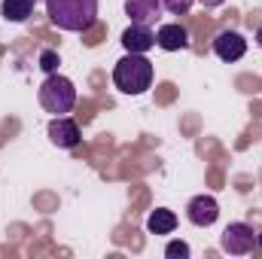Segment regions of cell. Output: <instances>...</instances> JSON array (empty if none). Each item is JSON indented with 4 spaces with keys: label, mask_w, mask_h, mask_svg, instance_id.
<instances>
[{
    "label": "cell",
    "mask_w": 262,
    "mask_h": 259,
    "mask_svg": "<svg viewBox=\"0 0 262 259\" xmlns=\"http://www.w3.org/2000/svg\"><path fill=\"white\" fill-rule=\"evenodd\" d=\"M213 52H216L220 61H238L247 52V40L238 31H220L216 40H213Z\"/></svg>",
    "instance_id": "cell-6"
},
{
    "label": "cell",
    "mask_w": 262,
    "mask_h": 259,
    "mask_svg": "<svg viewBox=\"0 0 262 259\" xmlns=\"http://www.w3.org/2000/svg\"><path fill=\"white\" fill-rule=\"evenodd\" d=\"M46 15L61 31H89L98 18V0H46Z\"/></svg>",
    "instance_id": "cell-1"
},
{
    "label": "cell",
    "mask_w": 262,
    "mask_h": 259,
    "mask_svg": "<svg viewBox=\"0 0 262 259\" xmlns=\"http://www.w3.org/2000/svg\"><path fill=\"white\" fill-rule=\"evenodd\" d=\"M165 256L168 259H186L189 256V244H186V241H171V244L165 247Z\"/></svg>",
    "instance_id": "cell-15"
},
{
    "label": "cell",
    "mask_w": 262,
    "mask_h": 259,
    "mask_svg": "<svg viewBox=\"0 0 262 259\" xmlns=\"http://www.w3.org/2000/svg\"><path fill=\"white\" fill-rule=\"evenodd\" d=\"M256 241H259V238H256V232H253L250 223H229V226L223 229V238H220L223 250L232 253V256H247V253H253Z\"/></svg>",
    "instance_id": "cell-4"
},
{
    "label": "cell",
    "mask_w": 262,
    "mask_h": 259,
    "mask_svg": "<svg viewBox=\"0 0 262 259\" xmlns=\"http://www.w3.org/2000/svg\"><path fill=\"white\" fill-rule=\"evenodd\" d=\"M192 3H195V0H162V6H165L171 15H186V12L192 9Z\"/></svg>",
    "instance_id": "cell-14"
},
{
    "label": "cell",
    "mask_w": 262,
    "mask_h": 259,
    "mask_svg": "<svg viewBox=\"0 0 262 259\" xmlns=\"http://www.w3.org/2000/svg\"><path fill=\"white\" fill-rule=\"evenodd\" d=\"M256 43H259V49H262V28L256 31Z\"/></svg>",
    "instance_id": "cell-17"
},
{
    "label": "cell",
    "mask_w": 262,
    "mask_h": 259,
    "mask_svg": "<svg viewBox=\"0 0 262 259\" xmlns=\"http://www.w3.org/2000/svg\"><path fill=\"white\" fill-rule=\"evenodd\" d=\"M122 46L128 49V52H149L152 46H156V34H152V28L149 25H137V21H131L128 28H125V34H122Z\"/></svg>",
    "instance_id": "cell-9"
},
{
    "label": "cell",
    "mask_w": 262,
    "mask_h": 259,
    "mask_svg": "<svg viewBox=\"0 0 262 259\" xmlns=\"http://www.w3.org/2000/svg\"><path fill=\"white\" fill-rule=\"evenodd\" d=\"M198 3H201V6H207V9H213V6H223L226 0H198Z\"/></svg>",
    "instance_id": "cell-16"
},
{
    "label": "cell",
    "mask_w": 262,
    "mask_h": 259,
    "mask_svg": "<svg viewBox=\"0 0 262 259\" xmlns=\"http://www.w3.org/2000/svg\"><path fill=\"white\" fill-rule=\"evenodd\" d=\"M146 229H149L152 235H171V232L177 229V213H174V210H168V207H159V210H152V213H149Z\"/></svg>",
    "instance_id": "cell-11"
},
{
    "label": "cell",
    "mask_w": 262,
    "mask_h": 259,
    "mask_svg": "<svg viewBox=\"0 0 262 259\" xmlns=\"http://www.w3.org/2000/svg\"><path fill=\"white\" fill-rule=\"evenodd\" d=\"M79 125L70 119V116H55L52 122H49V140L55 143V146H61V149H73L76 143H79Z\"/></svg>",
    "instance_id": "cell-7"
},
{
    "label": "cell",
    "mask_w": 262,
    "mask_h": 259,
    "mask_svg": "<svg viewBox=\"0 0 262 259\" xmlns=\"http://www.w3.org/2000/svg\"><path fill=\"white\" fill-rule=\"evenodd\" d=\"M162 0H125V12H128L131 21H137V25H156L159 18H162Z\"/></svg>",
    "instance_id": "cell-10"
},
{
    "label": "cell",
    "mask_w": 262,
    "mask_h": 259,
    "mask_svg": "<svg viewBox=\"0 0 262 259\" xmlns=\"http://www.w3.org/2000/svg\"><path fill=\"white\" fill-rule=\"evenodd\" d=\"M34 12V0H3L0 3V15L6 21H28Z\"/></svg>",
    "instance_id": "cell-12"
},
{
    "label": "cell",
    "mask_w": 262,
    "mask_h": 259,
    "mask_svg": "<svg viewBox=\"0 0 262 259\" xmlns=\"http://www.w3.org/2000/svg\"><path fill=\"white\" fill-rule=\"evenodd\" d=\"M58 64H61L58 52H52V49H43V52H40V67H43L46 73H58Z\"/></svg>",
    "instance_id": "cell-13"
},
{
    "label": "cell",
    "mask_w": 262,
    "mask_h": 259,
    "mask_svg": "<svg viewBox=\"0 0 262 259\" xmlns=\"http://www.w3.org/2000/svg\"><path fill=\"white\" fill-rule=\"evenodd\" d=\"M40 107L52 116H67L76 107V85L61 73H49L40 85Z\"/></svg>",
    "instance_id": "cell-3"
},
{
    "label": "cell",
    "mask_w": 262,
    "mask_h": 259,
    "mask_svg": "<svg viewBox=\"0 0 262 259\" xmlns=\"http://www.w3.org/2000/svg\"><path fill=\"white\" fill-rule=\"evenodd\" d=\"M156 46H159V49H165V52L189 49V31H186L180 21L162 25V28H159V34H156Z\"/></svg>",
    "instance_id": "cell-8"
},
{
    "label": "cell",
    "mask_w": 262,
    "mask_h": 259,
    "mask_svg": "<svg viewBox=\"0 0 262 259\" xmlns=\"http://www.w3.org/2000/svg\"><path fill=\"white\" fill-rule=\"evenodd\" d=\"M113 82L125 95H143L152 85V61L143 58L140 52H128L113 67Z\"/></svg>",
    "instance_id": "cell-2"
},
{
    "label": "cell",
    "mask_w": 262,
    "mask_h": 259,
    "mask_svg": "<svg viewBox=\"0 0 262 259\" xmlns=\"http://www.w3.org/2000/svg\"><path fill=\"white\" fill-rule=\"evenodd\" d=\"M186 217H189L192 226L207 229V226L216 223V217H220V204H216L213 195H195V198L189 201V207H186Z\"/></svg>",
    "instance_id": "cell-5"
}]
</instances>
